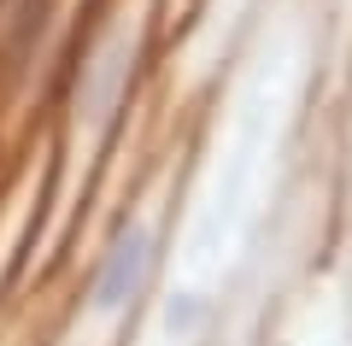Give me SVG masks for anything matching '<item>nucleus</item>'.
<instances>
[{
	"label": "nucleus",
	"mask_w": 352,
	"mask_h": 346,
	"mask_svg": "<svg viewBox=\"0 0 352 346\" xmlns=\"http://www.w3.org/2000/svg\"><path fill=\"white\" fill-rule=\"evenodd\" d=\"M147 270H153V241L141 223H124L112 235L100 259V276H94V311H124L129 299L147 288Z\"/></svg>",
	"instance_id": "obj_1"
}]
</instances>
